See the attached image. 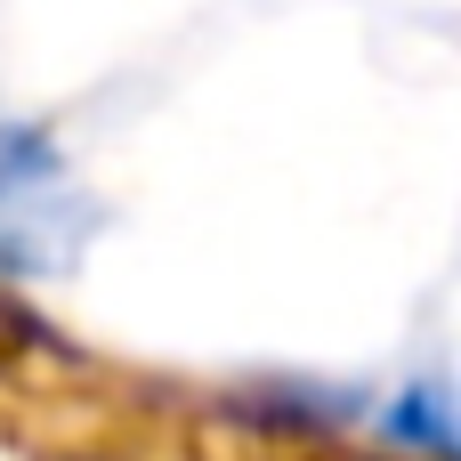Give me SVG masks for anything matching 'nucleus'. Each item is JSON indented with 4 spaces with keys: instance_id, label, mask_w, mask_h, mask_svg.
Instances as JSON below:
<instances>
[{
    "instance_id": "1",
    "label": "nucleus",
    "mask_w": 461,
    "mask_h": 461,
    "mask_svg": "<svg viewBox=\"0 0 461 461\" xmlns=\"http://www.w3.org/2000/svg\"><path fill=\"white\" fill-rule=\"evenodd\" d=\"M41 203H65V162L49 146V130L32 122H0V243L8 259H24V243H41Z\"/></svg>"
}]
</instances>
